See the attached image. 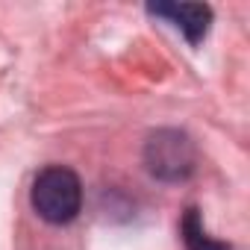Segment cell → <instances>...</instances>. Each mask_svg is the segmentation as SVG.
I'll list each match as a JSON object with an SVG mask.
<instances>
[{"mask_svg": "<svg viewBox=\"0 0 250 250\" xmlns=\"http://www.w3.org/2000/svg\"><path fill=\"white\" fill-rule=\"evenodd\" d=\"M30 203L47 224H71L83 209L80 177L65 165H50L33 180Z\"/></svg>", "mask_w": 250, "mask_h": 250, "instance_id": "cell-1", "label": "cell"}, {"mask_svg": "<svg viewBox=\"0 0 250 250\" xmlns=\"http://www.w3.org/2000/svg\"><path fill=\"white\" fill-rule=\"evenodd\" d=\"M145 165L165 183L186 180L194 171V145L180 130H159L145 145Z\"/></svg>", "mask_w": 250, "mask_h": 250, "instance_id": "cell-2", "label": "cell"}, {"mask_svg": "<svg viewBox=\"0 0 250 250\" xmlns=\"http://www.w3.org/2000/svg\"><path fill=\"white\" fill-rule=\"evenodd\" d=\"M150 12L159 18H168L191 44H197L209 33V24H212V9L200 3H156L150 6Z\"/></svg>", "mask_w": 250, "mask_h": 250, "instance_id": "cell-3", "label": "cell"}, {"mask_svg": "<svg viewBox=\"0 0 250 250\" xmlns=\"http://www.w3.org/2000/svg\"><path fill=\"white\" fill-rule=\"evenodd\" d=\"M183 241H186L188 250H229L224 241H215L212 235H206L197 209H188L186 218H183Z\"/></svg>", "mask_w": 250, "mask_h": 250, "instance_id": "cell-4", "label": "cell"}]
</instances>
